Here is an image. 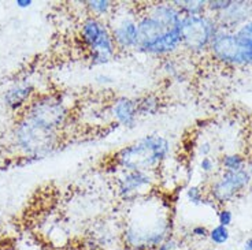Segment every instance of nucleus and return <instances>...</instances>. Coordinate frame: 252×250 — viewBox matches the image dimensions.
<instances>
[{
	"label": "nucleus",
	"mask_w": 252,
	"mask_h": 250,
	"mask_svg": "<svg viewBox=\"0 0 252 250\" xmlns=\"http://www.w3.org/2000/svg\"><path fill=\"white\" fill-rule=\"evenodd\" d=\"M252 18V1H232L226 11L217 15V24L222 30L234 31Z\"/></svg>",
	"instance_id": "obj_12"
},
{
	"label": "nucleus",
	"mask_w": 252,
	"mask_h": 250,
	"mask_svg": "<svg viewBox=\"0 0 252 250\" xmlns=\"http://www.w3.org/2000/svg\"><path fill=\"white\" fill-rule=\"evenodd\" d=\"M183 15L171 1L139 7L136 52L169 57L181 48Z\"/></svg>",
	"instance_id": "obj_1"
},
{
	"label": "nucleus",
	"mask_w": 252,
	"mask_h": 250,
	"mask_svg": "<svg viewBox=\"0 0 252 250\" xmlns=\"http://www.w3.org/2000/svg\"><path fill=\"white\" fill-rule=\"evenodd\" d=\"M32 92H33V88L31 85H17L7 90L4 94V101L10 108L18 110L19 107L25 106L26 101L31 97Z\"/></svg>",
	"instance_id": "obj_14"
},
{
	"label": "nucleus",
	"mask_w": 252,
	"mask_h": 250,
	"mask_svg": "<svg viewBox=\"0 0 252 250\" xmlns=\"http://www.w3.org/2000/svg\"><path fill=\"white\" fill-rule=\"evenodd\" d=\"M15 4L18 7H21V8H26V7H29L33 4V1L32 0H17L15 1Z\"/></svg>",
	"instance_id": "obj_27"
},
{
	"label": "nucleus",
	"mask_w": 252,
	"mask_h": 250,
	"mask_svg": "<svg viewBox=\"0 0 252 250\" xmlns=\"http://www.w3.org/2000/svg\"><path fill=\"white\" fill-rule=\"evenodd\" d=\"M170 206L163 198L148 194L133 201L122 231L129 250H155L171 237Z\"/></svg>",
	"instance_id": "obj_2"
},
{
	"label": "nucleus",
	"mask_w": 252,
	"mask_h": 250,
	"mask_svg": "<svg viewBox=\"0 0 252 250\" xmlns=\"http://www.w3.org/2000/svg\"><path fill=\"white\" fill-rule=\"evenodd\" d=\"M214 168L215 163L211 157H202V160H200V169H202L204 174H211L214 171Z\"/></svg>",
	"instance_id": "obj_23"
},
{
	"label": "nucleus",
	"mask_w": 252,
	"mask_h": 250,
	"mask_svg": "<svg viewBox=\"0 0 252 250\" xmlns=\"http://www.w3.org/2000/svg\"><path fill=\"white\" fill-rule=\"evenodd\" d=\"M137 104V112L139 116H148V115H155V113L160 110V99L150 94V96H144L140 100L136 101Z\"/></svg>",
	"instance_id": "obj_17"
},
{
	"label": "nucleus",
	"mask_w": 252,
	"mask_h": 250,
	"mask_svg": "<svg viewBox=\"0 0 252 250\" xmlns=\"http://www.w3.org/2000/svg\"><path fill=\"white\" fill-rule=\"evenodd\" d=\"M171 145L159 134H148L126 145L114 155L115 166L122 171L157 172L170 155Z\"/></svg>",
	"instance_id": "obj_3"
},
{
	"label": "nucleus",
	"mask_w": 252,
	"mask_h": 250,
	"mask_svg": "<svg viewBox=\"0 0 252 250\" xmlns=\"http://www.w3.org/2000/svg\"><path fill=\"white\" fill-rule=\"evenodd\" d=\"M230 4H232V0H211V1H207V10L220 15L223 11H226Z\"/></svg>",
	"instance_id": "obj_21"
},
{
	"label": "nucleus",
	"mask_w": 252,
	"mask_h": 250,
	"mask_svg": "<svg viewBox=\"0 0 252 250\" xmlns=\"http://www.w3.org/2000/svg\"><path fill=\"white\" fill-rule=\"evenodd\" d=\"M208 238H210V241L214 245H217V246H222V245L227 244V241L230 239L229 227L217 224L214 228L210 230V232H208Z\"/></svg>",
	"instance_id": "obj_19"
},
{
	"label": "nucleus",
	"mask_w": 252,
	"mask_h": 250,
	"mask_svg": "<svg viewBox=\"0 0 252 250\" xmlns=\"http://www.w3.org/2000/svg\"><path fill=\"white\" fill-rule=\"evenodd\" d=\"M190 232H192V237H195V238H207L210 230H208L206 225L197 224L192 228V231Z\"/></svg>",
	"instance_id": "obj_25"
},
{
	"label": "nucleus",
	"mask_w": 252,
	"mask_h": 250,
	"mask_svg": "<svg viewBox=\"0 0 252 250\" xmlns=\"http://www.w3.org/2000/svg\"><path fill=\"white\" fill-rule=\"evenodd\" d=\"M181 15H204L207 11V1L204 0H181L171 1Z\"/></svg>",
	"instance_id": "obj_16"
},
{
	"label": "nucleus",
	"mask_w": 252,
	"mask_h": 250,
	"mask_svg": "<svg viewBox=\"0 0 252 250\" xmlns=\"http://www.w3.org/2000/svg\"><path fill=\"white\" fill-rule=\"evenodd\" d=\"M97 81L100 82V83H108V82H111L113 81V80H111V78H108L107 75H99V77H97Z\"/></svg>",
	"instance_id": "obj_29"
},
{
	"label": "nucleus",
	"mask_w": 252,
	"mask_h": 250,
	"mask_svg": "<svg viewBox=\"0 0 252 250\" xmlns=\"http://www.w3.org/2000/svg\"><path fill=\"white\" fill-rule=\"evenodd\" d=\"M187 198H188L189 202H192L193 205H200V204H204V195H203L202 189L199 186H189L188 190H187Z\"/></svg>",
	"instance_id": "obj_20"
},
{
	"label": "nucleus",
	"mask_w": 252,
	"mask_h": 250,
	"mask_svg": "<svg viewBox=\"0 0 252 250\" xmlns=\"http://www.w3.org/2000/svg\"><path fill=\"white\" fill-rule=\"evenodd\" d=\"M251 183V176L247 168L237 171H223L210 188L211 200L218 204H226Z\"/></svg>",
	"instance_id": "obj_11"
},
{
	"label": "nucleus",
	"mask_w": 252,
	"mask_h": 250,
	"mask_svg": "<svg viewBox=\"0 0 252 250\" xmlns=\"http://www.w3.org/2000/svg\"><path fill=\"white\" fill-rule=\"evenodd\" d=\"M15 142L29 155H44L59 142V132L45 129L25 118L15 127Z\"/></svg>",
	"instance_id": "obj_8"
},
{
	"label": "nucleus",
	"mask_w": 252,
	"mask_h": 250,
	"mask_svg": "<svg viewBox=\"0 0 252 250\" xmlns=\"http://www.w3.org/2000/svg\"><path fill=\"white\" fill-rule=\"evenodd\" d=\"M213 56L233 66H252V18L234 31L220 29L210 45Z\"/></svg>",
	"instance_id": "obj_4"
},
{
	"label": "nucleus",
	"mask_w": 252,
	"mask_h": 250,
	"mask_svg": "<svg viewBox=\"0 0 252 250\" xmlns=\"http://www.w3.org/2000/svg\"><path fill=\"white\" fill-rule=\"evenodd\" d=\"M232 222H233V213H232V211L227 209V208L220 209V212H218V224L229 227V225L232 224Z\"/></svg>",
	"instance_id": "obj_22"
},
{
	"label": "nucleus",
	"mask_w": 252,
	"mask_h": 250,
	"mask_svg": "<svg viewBox=\"0 0 252 250\" xmlns=\"http://www.w3.org/2000/svg\"><path fill=\"white\" fill-rule=\"evenodd\" d=\"M241 250H252V237L247 238L246 242L243 245V249Z\"/></svg>",
	"instance_id": "obj_28"
},
{
	"label": "nucleus",
	"mask_w": 252,
	"mask_h": 250,
	"mask_svg": "<svg viewBox=\"0 0 252 250\" xmlns=\"http://www.w3.org/2000/svg\"><path fill=\"white\" fill-rule=\"evenodd\" d=\"M137 19L139 7H132L129 4H117L111 15L106 19L118 52L136 51Z\"/></svg>",
	"instance_id": "obj_6"
},
{
	"label": "nucleus",
	"mask_w": 252,
	"mask_h": 250,
	"mask_svg": "<svg viewBox=\"0 0 252 250\" xmlns=\"http://www.w3.org/2000/svg\"><path fill=\"white\" fill-rule=\"evenodd\" d=\"M157 174L145 171H122L115 176V189L121 198L126 202H133L145 197L155 188Z\"/></svg>",
	"instance_id": "obj_10"
},
{
	"label": "nucleus",
	"mask_w": 252,
	"mask_h": 250,
	"mask_svg": "<svg viewBox=\"0 0 252 250\" xmlns=\"http://www.w3.org/2000/svg\"><path fill=\"white\" fill-rule=\"evenodd\" d=\"M84 6L88 10L89 15L99 19H107L117 4L114 1H110V0H89V1L84 3Z\"/></svg>",
	"instance_id": "obj_15"
},
{
	"label": "nucleus",
	"mask_w": 252,
	"mask_h": 250,
	"mask_svg": "<svg viewBox=\"0 0 252 250\" xmlns=\"http://www.w3.org/2000/svg\"><path fill=\"white\" fill-rule=\"evenodd\" d=\"M110 113L118 125L124 126L126 129H132L139 118L136 100H132L129 97L115 99L110 107Z\"/></svg>",
	"instance_id": "obj_13"
},
{
	"label": "nucleus",
	"mask_w": 252,
	"mask_h": 250,
	"mask_svg": "<svg viewBox=\"0 0 252 250\" xmlns=\"http://www.w3.org/2000/svg\"><path fill=\"white\" fill-rule=\"evenodd\" d=\"M80 37L84 48L88 52L89 60L94 66L107 64L118 52L107 22L89 14L84 18L80 26Z\"/></svg>",
	"instance_id": "obj_5"
},
{
	"label": "nucleus",
	"mask_w": 252,
	"mask_h": 250,
	"mask_svg": "<svg viewBox=\"0 0 252 250\" xmlns=\"http://www.w3.org/2000/svg\"><path fill=\"white\" fill-rule=\"evenodd\" d=\"M220 166L223 171H237L246 168V159L237 153H229L220 159Z\"/></svg>",
	"instance_id": "obj_18"
},
{
	"label": "nucleus",
	"mask_w": 252,
	"mask_h": 250,
	"mask_svg": "<svg viewBox=\"0 0 252 250\" xmlns=\"http://www.w3.org/2000/svg\"><path fill=\"white\" fill-rule=\"evenodd\" d=\"M199 153L202 157H207L210 156L211 153V144L210 142H203L200 146H199Z\"/></svg>",
	"instance_id": "obj_26"
},
{
	"label": "nucleus",
	"mask_w": 252,
	"mask_h": 250,
	"mask_svg": "<svg viewBox=\"0 0 252 250\" xmlns=\"http://www.w3.org/2000/svg\"><path fill=\"white\" fill-rule=\"evenodd\" d=\"M26 118L45 129L59 132L69 118V110L64 103L55 96H43L32 103Z\"/></svg>",
	"instance_id": "obj_9"
},
{
	"label": "nucleus",
	"mask_w": 252,
	"mask_h": 250,
	"mask_svg": "<svg viewBox=\"0 0 252 250\" xmlns=\"http://www.w3.org/2000/svg\"><path fill=\"white\" fill-rule=\"evenodd\" d=\"M247 171L250 172V176H251V182H252V162L250 163V166H248V168H247Z\"/></svg>",
	"instance_id": "obj_30"
},
{
	"label": "nucleus",
	"mask_w": 252,
	"mask_h": 250,
	"mask_svg": "<svg viewBox=\"0 0 252 250\" xmlns=\"http://www.w3.org/2000/svg\"><path fill=\"white\" fill-rule=\"evenodd\" d=\"M220 26L215 18L208 15H183L181 19V47L192 54L206 51L214 40Z\"/></svg>",
	"instance_id": "obj_7"
},
{
	"label": "nucleus",
	"mask_w": 252,
	"mask_h": 250,
	"mask_svg": "<svg viewBox=\"0 0 252 250\" xmlns=\"http://www.w3.org/2000/svg\"><path fill=\"white\" fill-rule=\"evenodd\" d=\"M177 241L173 237H169L167 239H164L162 244L158 246L155 250H177Z\"/></svg>",
	"instance_id": "obj_24"
}]
</instances>
